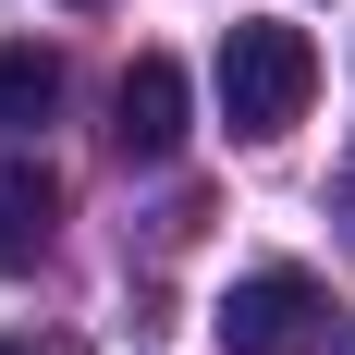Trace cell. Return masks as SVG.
I'll use <instances>...</instances> for the list:
<instances>
[{
    "mask_svg": "<svg viewBox=\"0 0 355 355\" xmlns=\"http://www.w3.org/2000/svg\"><path fill=\"white\" fill-rule=\"evenodd\" d=\"M49 220H62L49 159H0V270H37L49 257Z\"/></svg>",
    "mask_w": 355,
    "mask_h": 355,
    "instance_id": "cell-4",
    "label": "cell"
},
{
    "mask_svg": "<svg viewBox=\"0 0 355 355\" xmlns=\"http://www.w3.org/2000/svg\"><path fill=\"white\" fill-rule=\"evenodd\" d=\"M0 355H25V343H0Z\"/></svg>",
    "mask_w": 355,
    "mask_h": 355,
    "instance_id": "cell-7",
    "label": "cell"
},
{
    "mask_svg": "<svg viewBox=\"0 0 355 355\" xmlns=\"http://www.w3.org/2000/svg\"><path fill=\"white\" fill-rule=\"evenodd\" d=\"M110 147L123 159H172L184 147V62L172 49H135L123 86H110Z\"/></svg>",
    "mask_w": 355,
    "mask_h": 355,
    "instance_id": "cell-3",
    "label": "cell"
},
{
    "mask_svg": "<svg viewBox=\"0 0 355 355\" xmlns=\"http://www.w3.org/2000/svg\"><path fill=\"white\" fill-rule=\"evenodd\" d=\"M220 355H343V306H331L306 270H245L220 294Z\"/></svg>",
    "mask_w": 355,
    "mask_h": 355,
    "instance_id": "cell-2",
    "label": "cell"
},
{
    "mask_svg": "<svg viewBox=\"0 0 355 355\" xmlns=\"http://www.w3.org/2000/svg\"><path fill=\"white\" fill-rule=\"evenodd\" d=\"M343 245H355V159H343Z\"/></svg>",
    "mask_w": 355,
    "mask_h": 355,
    "instance_id": "cell-6",
    "label": "cell"
},
{
    "mask_svg": "<svg viewBox=\"0 0 355 355\" xmlns=\"http://www.w3.org/2000/svg\"><path fill=\"white\" fill-rule=\"evenodd\" d=\"M306 98H319V49H306V25H233V37H220V123H233L245 147L294 135Z\"/></svg>",
    "mask_w": 355,
    "mask_h": 355,
    "instance_id": "cell-1",
    "label": "cell"
},
{
    "mask_svg": "<svg viewBox=\"0 0 355 355\" xmlns=\"http://www.w3.org/2000/svg\"><path fill=\"white\" fill-rule=\"evenodd\" d=\"M49 110H62V62L49 49H0V135L12 123H49Z\"/></svg>",
    "mask_w": 355,
    "mask_h": 355,
    "instance_id": "cell-5",
    "label": "cell"
}]
</instances>
